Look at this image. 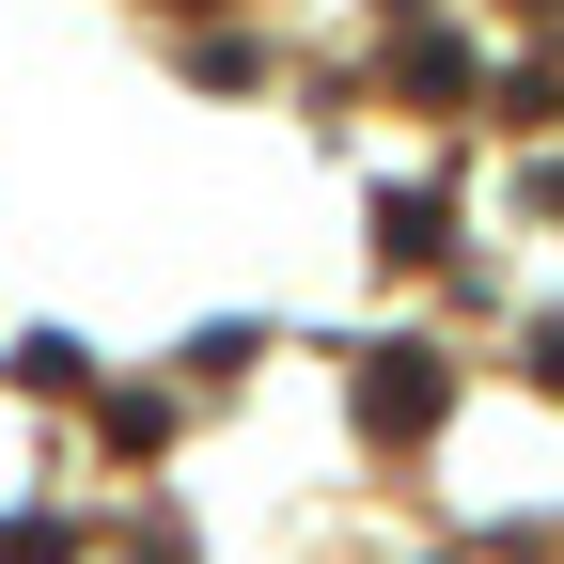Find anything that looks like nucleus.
I'll list each match as a JSON object with an SVG mask.
<instances>
[{
  "label": "nucleus",
  "mask_w": 564,
  "mask_h": 564,
  "mask_svg": "<svg viewBox=\"0 0 564 564\" xmlns=\"http://www.w3.org/2000/svg\"><path fill=\"white\" fill-rule=\"evenodd\" d=\"M440 408H455L440 345H377V361H361V423H377V440H440Z\"/></svg>",
  "instance_id": "f257e3e1"
},
{
  "label": "nucleus",
  "mask_w": 564,
  "mask_h": 564,
  "mask_svg": "<svg viewBox=\"0 0 564 564\" xmlns=\"http://www.w3.org/2000/svg\"><path fill=\"white\" fill-rule=\"evenodd\" d=\"M377 251H440V188H377Z\"/></svg>",
  "instance_id": "f03ea898"
},
{
  "label": "nucleus",
  "mask_w": 564,
  "mask_h": 564,
  "mask_svg": "<svg viewBox=\"0 0 564 564\" xmlns=\"http://www.w3.org/2000/svg\"><path fill=\"white\" fill-rule=\"evenodd\" d=\"M63 549H79V533H63L47 502H32V518H0V564H63Z\"/></svg>",
  "instance_id": "7ed1b4c3"
},
{
  "label": "nucleus",
  "mask_w": 564,
  "mask_h": 564,
  "mask_svg": "<svg viewBox=\"0 0 564 564\" xmlns=\"http://www.w3.org/2000/svg\"><path fill=\"white\" fill-rule=\"evenodd\" d=\"M533 204H549V220H564V158H549V173H533Z\"/></svg>",
  "instance_id": "20e7f679"
}]
</instances>
